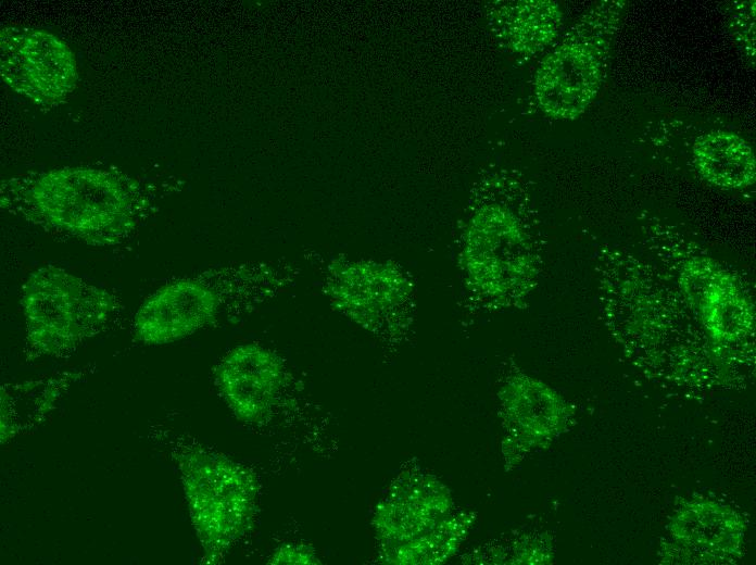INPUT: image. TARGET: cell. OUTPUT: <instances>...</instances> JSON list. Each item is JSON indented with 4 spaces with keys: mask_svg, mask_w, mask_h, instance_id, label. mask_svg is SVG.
Here are the masks:
<instances>
[{
    "mask_svg": "<svg viewBox=\"0 0 756 565\" xmlns=\"http://www.w3.org/2000/svg\"><path fill=\"white\" fill-rule=\"evenodd\" d=\"M542 248L526 200L492 194L470 210L461 236L457 267L464 298L481 312L517 306L542 269Z\"/></svg>",
    "mask_w": 756,
    "mask_h": 565,
    "instance_id": "cell-1",
    "label": "cell"
},
{
    "mask_svg": "<svg viewBox=\"0 0 756 565\" xmlns=\"http://www.w3.org/2000/svg\"><path fill=\"white\" fill-rule=\"evenodd\" d=\"M22 188L23 205L33 215L87 242H118L135 226L136 194L110 173L63 168L43 174Z\"/></svg>",
    "mask_w": 756,
    "mask_h": 565,
    "instance_id": "cell-2",
    "label": "cell"
},
{
    "mask_svg": "<svg viewBox=\"0 0 756 565\" xmlns=\"http://www.w3.org/2000/svg\"><path fill=\"white\" fill-rule=\"evenodd\" d=\"M177 463L202 561L218 564L253 526L257 480L242 464L201 447L182 450Z\"/></svg>",
    "mask_w": 756,
    "mask_h": 565,
    "instance_id": "cell-3",
    "label": "cell"
},
{
    "mask_svg": "<svg viewBox=\"0 0 756 565\" xmlns=\"http://www.w3.org/2000/svg\"><path fill=\"white\" fill-rule=\"evenodd\" d=\"M623 8V1L596 3L543 60L537 71L534 93L547 115L576 118L593 101L606 73Z\"/></svg>",
    "mask_w": 756,
    "mask_h": 565,
    "instance_id": "cell-4",
    "label": "cell"
},
{
    "mask_svg": "<svg viewBox=\"0 0 756 565\" xmlns=\"http://www.w3.org/2000/svg\"><path fill=\"white\" fill-rule=\"evenodd\" d=\"M21 304L27 341L46 355L73 351L100 331L116 309L109 291L53 265L27 277Z\"/></svg>",
    "mask_w": 756,
    "mask_h": 565,
    "instance_id": "cell-5",
    "label": "cell"
},
{
    "mask_svg": "<svg viewBox=\"0 0 756 565\" xmlns=\"http://www.w3.org/2000/svg\"><path fill=\"white\" fill-rule=\"evenodd\" d=\"M256 273L244 265L182 277L163 285L139 307L135 337L146 344H165L212 324L230 300L254 290Z\"/></svg>",
    "mask_w": 756,
    "mask_h": 565,
    "instance_id": "cell-6",
    "label": "cell"
},
{
    "mask_svg": "<svg viewBox=\"0 0 756 565\" xmlns=\"http://www.w3.org/2000/svg\"><path fill=\"white\" fill-rule=\"evenodd\" d=\"M324 292L335 309L375 335H400L412 322L414 284L392 262L335 260Z\"/></svg>",
    "mask_w": 756,
    "mask_h": 565,
    "instance_id": "cell-7",
    "label": "cell"
},
{
    "mask_svg": "<svg viewBox=\"0 0 756 565\" xmlns=\"http://www.w3.org/2000/svg\"><path fill=\"white\" fill-rule=\"evenodd\" d=\"M678 260L676 281L716 343L742 341L753 332L754 306L741 282L710 256L688 251Z\"/></svg>",
    "mask_w": 756,
    "mask_h": 565,
    "instance_id": "cell-8",
    "label": "cell"
},
{
    "mask_svg": "<svg viewBox=\"0 0 756 565\" xmlns=\"http://www.w3.org/2000/svg\"><path fill=\"white\" fill-rule=\"evenodd\" d=\"M1 75L13 89L40 103L63 99L77 79L70 48L52 34L26 27L1 30Z\"/></svg>",
    "mask_w": 756,
    "mask_h": 565,
    "instance_id": "cell-9",
    "label": "cell"
},
{
    "mask_svg": "<svg viewBox=\"0 0 756 565\" xmlns=\"http://www.w3.org/2000/svg\"><path fill=\"white\" fill-rule=\"evenodd\" d=\"M215 381L235 416L245 423L262 422L278 404L288 381L282 359L257 344L230 350L215 368Z\"/></svg>",
    "mask_w": 756,
    "mask_h": 565,
    "instance_id": "cell-10",
    "label": "cell"
},
{
    "mask_svg": "<svg viewBox=\"0 0 756 565\" xmlns=\"http://www.w3.org/2000/svg\"><path fill=\"white\" fill-rule=\"evenodd\" d=\"M673 540L706 562L724 561L741 549L745 526L729 506L709 500L685 503L671 518Z\"/></svg>",
    "mask_w": 756,
    "mask_h": 565,
    "instance_id": "cell-11",
    "label": "cell"
},
{
    "mask_svg": "<svg viewBox=\"0 0 756 565\" xmlns=\"http://www.w3.org/2000/svg\"><path fill=\"white\" fill-rule=\"evenodd\" d=\"M492 32L518 53L541 51L557 36L562 26L559 5L549 0L506 1L490 13Z\"/></svg>",
    "mask_w": 756,
    "mask_h": 565,
    "instance_id": "cell-12",
    "label": "cell"
},
{
    "mask_svg": "<svg viewBox=\"0 0 756 565\" xmlns=\"http://www.w3.org/2000/svg\"><path fill=\"white\" fill-rule=\"evenodd\" d=\"M692 150L696 168L713 185L741 189L755 181V156L741 136L711 130L698 136Z\"/></svg>",
    "mask_w": 756,
    "mask_h": 565,
    "instance_id": "cell-13",
    "label": "cell"
},
{
    "mask_svg": "<svg viewBox=\"0 0 756 565\" xmlns=\"http://www.w3.org/2000/svg\"><path fill=\"white\" fill-rule=\"evenodd\" d=\"M76 379V373H64L39 380L2 386L1 442L40 423L65 389Z\"/></svg>",
    "mask_w": 756,
    "mask_h": 565,
    "instance_id": "cell-14",
    "label": "cell"
},
{
    "mask_svg": "<svg viewBox=\"0 0 756 565\" xmlns=\"http://www.w3.org/2000/svg\"><path fill=\"white\" fill-rule=\"evenodd\" d=\"M502 405L524 431L545 437L554 434L566 417L563 398L542 381L527 375L509 377L500 392Z\"/></svg>",
    "mask_w": 756,
    "mask_h": 565,
    "instance_id": "cell-15",
    "label": "cell"
},
{
    "mask_svg": "<svg viewBox=\"0 0 756 565\" xmlns=\"http://www.w3.org/2000/svg\"><path fill=\"white\" fill-rule=\"evenodd\" d=\"M731 32L747 56L755 55V1L735 2L730 13Z\"/></svg>",
    "mask_w": 756,
    "mask_h": 565,
    "instance_id": "cell-16",
    "label": "cell"
},
{
    "mask_svg": "<svg viewBox=\"0 0 756 565\" xmlns=\"http://www.w3.org/2000/svg\"><path fill=\"white\" fill-rule=\"evenodd\" d=\"M272 564H318L314 550L303 544H287L277 549L269 558Z\"/></svg>",
    "mask_w": 756,
    "mask_h": 565,
    "instance_id": "cell-17",
    "label": "cell"
}]
</instances>
